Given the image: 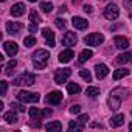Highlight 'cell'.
I'll use <instances>...</instances> for the list:
<instances>
[{"label": "cell", "mask_w": 132, "mask_h": 132, "mask_svg": "<svg viewBox=\"0 0 132 132\" xmlns=\"http://www.w3.org/2000/svg\"><path fill=\"white\" fill-rule=\"evenodd\" d=\"M81 2V0H73V3H79Z\"/></svg>", "instance_id": "ee69618b"}, {"label": "cell", "mask_w": 132, "mask_h": 132, "mask_svg": "<svg viewBox=\"0 0 132 132\" xmlns=\"http://www.w3.org/2000/svg\"><path fill=\"white\" fill-rule=\"evenodd\" d=\"M82 129H84V126H81V123H79L78 120H76V121H70V123H69V130H70V132H73V130H76V132H78V130H82Z\"/></svg>", "instance_id": "484cf974"}, {"label": "cell", "mask_w": 132, "mask_h": 132, "mask_svg": "<svg viewBox=\"0 0 132 132\" xmlns=\"http://www.w3.org/2000/svg\"><path fill=\"white\" fill-rule=\"evenodd\" d=\"M84 11H86V13H92V11H93V8H92L90 5H86V6H84Z\"/></svg>", "instance_id": "ab89813d"}, {"label": "cell", "mask_w": 132, "mask_h": 132, "mask_svg": "<svg viewBox=\"0 0 132 132\" xmlns=\"http://www.w3.org/2000/svg\"><path fill=\"white\" fill-rule=\"evenodd\" d=\"M87 120H89V117H87L86 113H84V115H81V117L78 118V121L81 123V126H86V123H87Z\"/></svg>", "instance_id": "8d00e7d4"}, {"label": "cell", "mask_w": 132, "mask_h": 132, "mask_svg": "<svg viewBox=\"0 0 132 132\" xmlns=\"http://www.w3.org/2000/svg\"><path fill=\"white\" fill-rule=\"evenodd\" d=\"M30 2H36V0H30Z\"/></svg>", "instance_id": "f6af8a7d"}, {"label": "cell", "mask_w": 132, "mask_h": 132, "mask_svg": "<svg viewBox=\"0 0 132 132\" xmlns=\"http://www.w3.org/2000/svg\"><path fill=\"white\" fill-rule=\"evenodd\" d=\"M115 47L120 48V50H126L129 47V40L126 37H123V36H117L115 37Z\"/></svg>", "instance_id": "d6986e66"}, {"label": "cell", "mask_w": 132, "mask_h": 132, "mask_svg": "<svg viewBox=\"0 0 132 132\" xmlns=\"http://www.w3.org/2000/svg\"><path fill=\"white\" fill-rule=\"evenodd\" d=\"M65 11H67V6L62 5V6H61V10H59V13H65Z\"/></svg>", "instance_id": "b9f144b4"}, {"label": "cell", "mask_w": 132, "mask_h": 132, "mask_svg": "<svg viewBox=\"0 0 132 132\" xmlns=\"http://www.w3.org/2000/svg\"><path fill=\"white\" fill-rule=\"evenodd\" d=\"M42 36L47 39V45L48 47H54L56 44H54V33L50 30V28H44L42 30Z\"/></svg>", "instance_id": "5bb4252c"}, {"label": "cell", "mask_w": 132, "mask_h": 132, "mask_svg": "<svg viewBox=\"0 0 132 132\" xmlns=\"http://www.w3.org/2000/svg\"><path fill=\"white\" fill-rule=\"evenodd\" d=\"M17 100L22 101V103H37L40 100V96L37 93H33V92H27V90H22L17 93Z\"/></svg>", "instance_id": "277c9868"}, {"label": "cell", "mask_w": 132, "mask_h": 132, "mask_svg": "<svg viewBox=\"0 0 132 132\" xmlns=\"http://www.w3.org/2000/svg\"><path fill=\"white\" fill-rule=\"evenodd\" d=\"M92 56H93L92 50H87V48H86V50H82V51L79 53V59H78V62H79V64H84V62L89 61Z\"/></svg>", "instance_id": "44dd1931"}, {"label": "cell", "mask_w": 132, "mask_h": 132, "mask_svg": "<svg viewBox=\"0 0 132 132\" xmlns=\"http://www.w3.org/2000/svg\"><path fill=\"white\" fill-rule=\"evenodd\" d=\"M92 127H100V129H103V124H101V123H92Z\"/></svg>", "instance_id": "60d3db41"}, {"label": "cell", "mask_w": 132, "mask_h": 132, "mask_svg": "<svg viewBox=\"0 0 132 132\" xmlns=\"http://www.w3.org/2000/svg\"><path fill=\"white\" fill-rule=\"evenodd\" d=\"M30 20L34 22V23H39L40 22V16L37 14V11H31L30 13Z\"/></svg>", "instance_id": "4dcf8cb0"}, {"label": "cell", "mask_w": 132, "mask_h": 132, "mask_svg": "<svg viewBox=\"0 0 132 132\" xmlns=\"http://www.w3.org/2000/svg\"><path fill=\"white\" fill-rule=\"evenodd\" d=\"M67 92H69L70 95H76V93L81 92V87H79L76 82H69V84H67Z\"/></svg>", "instance_id": "cb8c5ba5"}, {"label": "cell", "mask_w": 132, "mask_h": 132, "mask_svg": "<svg viewBox=\"0 0 132 132\" xmlns=\"http://www.w3.org/2000/svg\"><path fill=\"white\" fill-rule=\"evenodd\" d=\"M84 42H86L87 45L96 47V45H101V44L104 42V36L100 34V33H92V34H89V36L84 37Z\"/></svg>", "instance_id": "8992f818"}, {"label": "cell", "mask_w": 132, "mask_h": 132, "mask_svg": "<svg viewBox=\"0 0 132 132\" xmlns=\"http://www.w3.org/2000/svg\"><path fill=\"white\" fill-rule=\"evenodd\" d=\"M86 95L90 96V98H96V96L100 95V89H98V87H87Z\"/></svg>", "instance_id": "83f0119b"}, {"label": "cell", "mask_w": 132, "mask_h": 132, "mask_svg": "<svg viewBox=\"0 0 132 132\" xmlns=\"http://www.w3.org/2000/svg\"><path fill=\"white\" fill-rule=\"evenodd\" d=\"M72 75V69H62V70H57L54 73V82L56 84H62L69 79V76Z\"/></svg>", "instance_id": "52a82bcc"}, {"label": "cell", "mask_w": 132, "mask_h": 132, "mask_svg": "<svg viewBox=\"0 0 132 132\" xmlns=\"http://www.w3.org/2000/svg\"><path fill=\"white\" fill-rule=\"evenodd\" d=\"M129 130H132V121H130V124H129Z\"/></svg>", "instance_id": "7bdbcfd3"}, {"label": "cell", "mask_w": 132, "mask_h": 132, "mask_svg": "<svg viewBox=\"0 0 132 132\" xmlns=\"http://www.w3.org/2000/svg\"><path fill=\"white\" fill-rule=\"evenodd\" d=\"M3 48H5V51H6V54L8 56H16L17 54V51H19V47H17V44L16 42H11V40H8V42H5L3 44Z\"/></svg>", "instance_id": "30bf717a"}, {"label": "cell", "mask_w": 132, "mask_h": 132, "mask_svg": "<svg viewBox=\"0 0 132 132\" xmlns=\"http://www.w3.org/2000/svg\"><path fill=\"white\" fill-rule=\"evenodd\" d=\"M123 2H124V5H126L127 8H130V10H132V0H123Z\"/></svg>", "instance_id": "f35d334b"}, {"label": "cell", "mask_w": 132, "mask_h": 132, "mask_svg": "<svg viewBox=\"0 0 132 132\" xmlns=\"http://www.w3.org/2000/svg\"><path fill=\"white\" fill-rule=\"evenodd\" d=\"M45 129H47L48 132H61V130H62V123H61V121H50V123L45 126Z\"/></svg>", "instance_id": "ffe728a7"}, {"label": "cell", "mask_w": 132, "mask_h": 132, "mask_svg": "<svg viewBox=\"0 0 132 132\" xmlns=\"http://www.w3.org/2000/svg\"><path fill=\"white\" fill-rule=\"evenodd\" d=\"M34 82H36V76L33 73H28V72H25V73H22L13 79L14 86H33Z\"/></svg>", "instance_id": "3957f363"}, {"label": "cell", "mask_w": 132, "mask_h": 132, "mask_svg": "<svg viewBox=\"0 0 132 132\" xmlns=\"http://www.w3.org/2000/svg\"><path fill=\"white\" fill-rule=\"evenodd\" d=\"M51 113H53L51 109H44V110H40V109H37V107H31V109H30V117H31V120H44V118L50 117Z\"/></svg>", "instance_id": "5b68a950"}, {"label": "cell", "mask_w": 132, "mask_h": 132, "mask_svg": "<svg viewBox=\"0 0 132 132\" xmlns=\"http://www.w3.org/2000/svg\"><path fill=\"white\" fill-rule=\"evenodd\" d=\"M124 93H129V90H127V89H123V87H118V89H115V90L110 92V95H109V98H107V104H109V107H110L112 110H118V109H120L121 101H123L124 96H126Z\"/></svg>", "instance_id": "6da1fadb"}, {"label": "cell", "mask_w": 132, "mask_h": 132, "mask_svg": "<svg viewBox=\"0 0 132 132\" xmlns=\"http://www.w3.org/2000/svg\"><path fill=\"white\" fill-rule=\"evenodd\" d=\"M30 31H31V33H34V31H37V23H34V22H31V25H30Z\"/></svg>", "instance_id": "74e56055"}, {"label": "cell", "mask_w": 132, "mask_h": 132, "mask_svg": "<svg viewBox=\"0 0 132 132\" xmlns=\"http://www.w3.org/2000/svg\"><path fill=\"white\" fill-rule=\"evenodd\" d=\"M23 44H25L27 47H33V45H36V37H33V36L25 37V39H23Z\"/></svg>", "instance_id": "1f68e13d"}, {"label": "cell", "mask_w": 132, "mask_h": 132, "mask_svg": "<svg viewBox=\"0 0 132 132\" xmlns=\"http://www.w3.org/2000/svg\"><path fill=\"white\" fill-rule=\"evenodd\" d=\"M123 123H124V115H121V113H118L109 120L110 127H120V126H123Z\"/></svg>", "instance_id": "e0dca14e"}, {"label": "cell", "mask_w": 132, "mask_h": 132, "mask_svg": "<svg viewBox=\"0 0 132 132\" xmlns=\"http://www.w3.org/2000/svg\"><path fill=\"white\" fill-rule=\"evenodd\" d=\"M54 23H56V27H57L59 30H64V28H65V25H67V23H65V20H64V19H61V17H57V19L54 20Z\"/></svg>", "instance_id": "d6a6232c"}, {"label": "cell", "mask_w": 132, "mask_h": 132, "mask_svg": "<svg viewBox=\"0 0 132 132\" xmlns=\"http://www.w3.org/2000/svg\"><path fill=\"white\" fill-rule=\"evenodd\" d=\"M16 65H17V62H16V59H11L10 62H8V65L5 67V75H13V72H14V69H16Z\"/></svg>", "instance_id": "d4e9b609"}, {"label": "cell", "mask_w": 132, "mask_h": 132, "mask_svg": "<svg viewBox=\"0 0 132 132\" xmlns=\"http://www.w3.org/2000/svg\"><path fill=\"white\" fill-rule=\"evenodd\" d=\"M11 107H14L19 112H25V106L23 104H17V103H11Z\"/></svg>", "instance_id": "e575fe53"}, {"label": "cell", "mask_w": 132, "mask_h": 132, "mask_svg": "<svg viewBox=\"0 0 132 132\" xmlns=\"http://www.w3.org/2000/svg\"><path fill=\"white\" fill-rule=\"evenodd\" d=\"M2 2H5V0H2Z\"/></svg>", "instance_id": "bcb514c9"}, {"label": "cell", "mask_w": 132, "mask_h": 132, "mask_svg": "<svg viewBox=\"0 0 132 132\" xmlns=\"http://www.w3.org/2000/svg\"><path fill=\"white\" fill-rule=\"evenodd\" d=\"M72 23H73V27H75L76 30H86V28H87V25H89L86 19H82V17H78V16L72 19Z\"/></svg>", "instance_id": "9a60e30c"}, {"label": "cell", "mask_w": 132, "mask_h": 132, "mask_svg": "<svg viewBox=\"0 0 132 132\" xmlns=\"http://www.w3.org/2000/svg\"><path fill=\"white\" fill-rule=\"evenodd\" d=\"M23 13H25V5H23V3H16V5H13L11 14H13L14 17H20Z\"/></svg>", "instance_id": "ac0fdd59"}, {"label": "cell", "mask_w": 132, "mask_h": 132, "mask_svg": "<svg viewBox=\"0 0 132 132\" xmlns=\"http://www.w3.org/2000/svg\"><path fill=\"white\" fill-rule=\"evenodd\" d=\"M132 59V54L130 53H123V54H120L118 57H117V62L118 64H126V62H129Z\"/></svg>", "instance_id": "4316f807"}, {"label": "cell", "mask_w": 132, "mask_h": 132, "mask_svg": "<svg viewBox=\"0 0 132 132\" xmlns=\"http://www.w3.org/2000/svg\"><path fill=\"white\" fill-rule=\"evenodd\" d=\"M70 112H72V113H79V112H81V106H79V104L72 106V107H70Z\"/></svg>", "instance_id": "d590c367"}, {"label": "cell", "mask_w": 132, "mask_h": 132, "mask_svg": "<svg viewBox=\"0 0 132 132\" xmlns=\"http://www.w3.org/2000/svg\"><path fill=\"white\" fill-rule=\"evenodd\" d=\"M3 120H5L6 123H16V121H17V113H16L14 107H13L10 112H6V113L3 115Z\"/></svg>", "instance_id": "7402d4cb"}, {"label": "cell", "mask_w": 132, "mask_h": 132, "mask_svg": "<svg viewBox=\"0 0 132 132\" xmlns=\"http://www.w3.org/2000/svg\"><path fill=\"white\" fill-rule=\"evenodd\" d=\"M22 28H23V25L19 23V22H8V23H6V31H8L10 34H16V33H19Z\"/></svg>", "instance_id": "2e32d148"}, {"label": "cell", "mask_w": 132, "mask_h": 132, "mask_svg": "<svg viewBox=\"0 0 132 132\" xmlns=\"http://www.w3.org/2000/svg\"><path fill=\"white\" fill-rule=\"evenodd\" d=\"M48 59H50V53L47 50H37L33 54V64L37 70H44L47 67Z\"/></svg>", "instance_id": "7a4b0ae2"}, {"label": "cell", "mask_w": 132, "mask_h": 132, "mask_svg": "<svg viewBox=\"0 0 132 132\" xmlns=\"http://www.w3.org/2000/svg\"><path fill=\"white\" fill-rule=\"evenodd\" d=\"M79 76H81L82 79H86L87 82H90V81H92V75H90V72H89V70H81V72H79Z\"/></svg>", "instance_id": "f546056e"}, {"label": "cell", "mask_w": 132, "mask_h": 132, "mask_svg": "<svg viewBox=\"0 0 132 132\" xmlns=\"http://www.w3.org/2000/svg\"><path fill=\"white\" fill-rule=\"evenodd\" d=\"M118 14H120V10L117 5H107L104 8V17L107 20H115L118 17Z\"/></svg>", "instance_id": "ba28073f"}, {"label": "cell", "mask_w": 132, "mask_h": 132, "mask_svg": "<svg viewBox=\"0 0 132 132\" xmlns=\"http://www.w3.org/2000/svg\"><path fill=\"white\" fill-rule=\"evenodd\" d=\"M76 42H78V36L75 33H72V31H67V33L64 34V37H62V44L67 45V47L76 45Z\"/></svg>", "instance_id": "9c48e42d"}, {"label": "cell", "mask_w": 132, "mask_h": 132, "mask_svg": "<svg viewBox=\"0 0 132 132\" xmlns=\"http://www.w3.org/2000/svg\"><path fill=\"white\" fill-rule=\"evenodd\" d=\"M72 57H75V53H73V50H70V48H69V50H64V51L59 53V62H62V64L70 62Z\"/></svg>", "instance_id": "7c38bea8"}, {"label": "cell", "mask_w": 132, "mask_h": 132, "mask_svg": "<svg viewBox=\"0 0 132 132\" xmlns=\"http://www.w3.org/2000/svg\"><path fill=\"white\" fill-rule=\"evenodd\" d=\"M40 8H42L44 13H51L53 11V5L48 3V2H40Z\"/></svg>", "instance_id": "f1b7e54d"}, {"label": "cell", "mask_w": 132, "mask_h": 132, "mask_svg": "<svg viewBox=\"0 0 132 132\" xmlns=\"http://www.w3.org/2000/svg\"><path fill=\"white\" fill-rule=\"evenodd\" d=\"M62 101V93L57 92V90H53L47 95V103L48 104H59Z\"/></svg>", "instance_id": "8fae6325"}, {"label": "cell", "mask_w": 132, "mask_h": 132, "mask_svg": "<svg viewBox=\"0 0 132 132\" xmlns=\"http://www.w3.org/2000/svg\"><path fill=\"white\" fill-rule=\"evenodd\" d=\"M8 89V82L6 81H0V95H5Z\"/></svg>", "instance_id": "836d02e7"}, {"label": "cell", "mask_w": 132, "mask_h": 132, "mask_svg": "<svg viewBox=\"0 0 132 132\" xmlns=\"http://www.w3.org/2000/svg\"><path fill=\"white\" fill-rule=\"evenodd\" d=\"M95 72H96V78L98 79H103V78L107 76L109 69H107V65H104V64H96L95 65Z\"/></svg>", "instance_id": "4fadbf2b"}, {"label": "cell", "mask_w": 132, "mask_h": 132, "mask_svg": "<svg viewBox=\"0 0 132 132\" xmlns=\"http://www.w3.org/2000/svg\"><path fill=\"white\" fill-rule=\"evenodd\" d=\"M127 75H129V70H127V69H118V70L113 72V79L118 81V79H121V78H124V76H127Z\"/></svg>", "instance_id": "603a6c76"}]
</instances>
